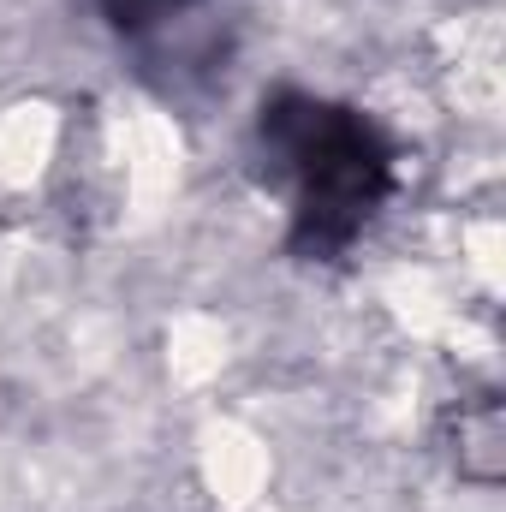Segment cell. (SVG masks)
<instances>
[{
  "instance_id": "cell-3",
  "label": "cell",
  "mask_w": 506,
  "mask_h": 512,
  "mask_svg": "<svg viewBox=\"0 0 506 512\" xmlns=\"http://www.w3.org/2000/svg\"><path fill=\"white\" fill-rule=\"evenodd\" d=\"M108 12H114V24H149V18H161L173 0H102Z\"/></svg>"
},
{
  "instance_id": "cell-1",
  "label": "cell",
  "mask_w": 506,
  "mask_h": 512,
  "mask_svg": "<svg viewBox=\"0 0 506 512\" xmlns=\"http://www.w3.org/2000/svg\"><path fill=\"white\" fill-rule=\"evenodd\" d=\"M262 143L292 179V251L310 262L346 251L393 191V155L381 131L352 108L274 96L262 108Z\"/></svg>"
},
{
  "instance_id": "cell-2",
  "label": "cell",
  "mask_w": 506,
  "mask_h": 512,
  "mask_svg": "<svg viewBox=\"0 0 506 512\" xmlns=\"http://www.w3.org/2000/svg\"><path fill=\"white\" fill-rule=\"evenodd\" d=\"M459 471L477 477V483H501L506 471V417L501 399H477L459 411Z\"/></svg>"
}]
</instances>
